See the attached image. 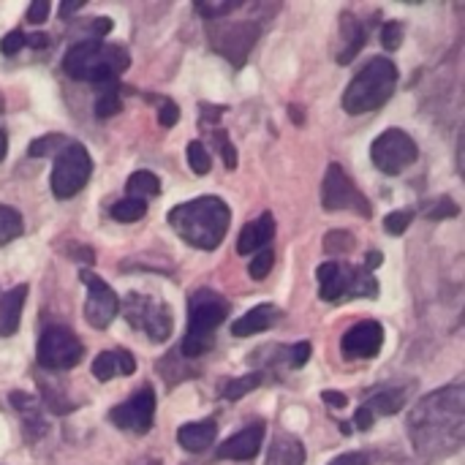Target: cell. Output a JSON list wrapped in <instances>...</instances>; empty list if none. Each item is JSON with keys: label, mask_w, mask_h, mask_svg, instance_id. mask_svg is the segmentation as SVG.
Listing matches in <instances>:
<instances>
[{"label": "cell", "mask_w": 465, "mask_h": 465, "mask_svg": "<svg viewBox=\"0 0 465 465\" xmlns=\"http://www.w3.org/2000/svg\"><path fill=\"white\" fill-rule=\"evenodd\" d=\"M417 455L428 460L447 458L460 450L465 433L463 387H447L428 395L409 420Z\"/></svg>", "instance_id": "6da1fadb"}, {"label": "cell", "mask_w": 465, "mask_h": 465, "mask_svg": "<svg viewBox=\"0 0 465 465\" xmlns=\"http://www.w3.org/2000/svg\"><path fill=\"white\" fill-rule=\"evenodd\" d=\"M232 223V210L218 196H199L169 210V226L193 248L215 251Z\"/></svg>", "instance_id": "7a4b0ae2"}, {"label": "cell", "mask_w": 465, "mask_h": 465, "mask_svg": "<svg viewBox=\"0 0 465 465\" xmlns=\"http://www.w3.org/2000/svg\"><path fill=\"white\" fill-rule=\"evenodd\" d=\"M128 65H131V54L120 44H104L98 38H84L79 44H71V49L63 57V71L71 79L93 82V84L114 82Z\"/></svg>", "instance_id": "3957f363"}, {"label": "cell", "mask_w": 465, "mask_h": 465, "mask_svg": "<svg viewBox=\"0 0 465 465\" xmlns=\"http://www.w3.org/2000/svg\"><path fill=\"white\" fill-rule=\"evenodd\" d=\"M398 87V65L387 57H373L346 87L343 109L349 114H365L381 109Z\"/></svg>", "instance_id": "277c9868"}, {"label": "cell", "mask_w": 465, "mask_h": 465, "mask_svg": "<svg viewBox=\"0 0 465 465\" xmlns=\"http://www.w3.org/2000/svg\"><path fill=\"white\" fill-rule=\"evenodd\" d=\"M229 302L210 292V289H202L191 297V316H188V332L180 343V351L183 357H202L204 351L213 349V341H215V330L226 322L229 316Z\"/></svg>", "instance_id": "5b68a950"}, {"label": "cell", "mask_w": 465, "mask_h": 465, "mask_svg": "<svg viewBox=\"0 0 465 465\" xmlns=\"http://www.w3.org/2000/svg\"><path fill=\"white\" fill-rule=\"evenodd\" d=\"M319 294L327 302H343L354 297H379V283L365 267L346 262H324L319 267Z\"/></svg>", "instance_id": "8992f818"}, {"label": "cell", "mask_w": 465, "mask_h": 465, "mask_svg": "<svg viewBox=\"0 0 465 465\" xmlns=\"http://www.w3.org/2000/svg\"><path fill=\"white\" fill-rule=\"evenodd\" d=\"M123 316L134 330H142L153 343H166L174 330V316L163 300H153L147 294H128L120 302Z\"/></svg>", "instance_id": "52a82bcc"}, {"label": "cell", "mask_w": 465, "mask_h": 465, "mask_svg": "<svg viewBox=\"0 0 465 465\" xmlns=\"http://www.w3.org/2000/svg\"><path fill=\"white\" fill-rule=\"evenodd\" d=\"M93 174V161L84 144L79 142H68L57 155H54V166H52V177H49V188L57 199H71L76 196L87 180Z\"/></svg>", "instance_id": "ba28073f"}, {"label": "cell", "mask_w": 465, "mask_h": 465, "mask_svg": "<svg viewBox=\"0 0 465 465\" xmlns=\"http://www.w3.org/2000/svg\"><path fill=\"white\" fill-rule=\"evenodd\" d=\"M207 35H210L213 49L221 52L234 68H240L248 60L259 38V25L253 19H240V22L215 19V22H207Z\"/></svg>", "instance_id": "9c48e42d"}, {"label": "cell", "mask_w": 465, "mask_h": 465, "mask_svg": "<svg viewBox=\"0 0 465 465\" xmlns=\"http://www.w3.org/2000/svg\"><path fill=\"white\" fill-rule=\"evenodd\" d=\"M82 354V341L63 324L46 327L35 349V360L44 371H71L74 365H79Z\"/></svg>", "instance_id": "30bf717a"}, {"label": "cell", "mask_w": 465, "mask_h": 465, "mask_svg": "<svg viewBox=\"0 0 465 465\" xmlns=\"http://www.w3.org/2000/svg\"><path fill=\"white\" fill-rule=\"evenodd\" d=\"M322 207L327 213H338V210H349L357 213L362 218L373 215L371 202L362 196V191L351 183V177L346 174V169L341 163H330L327 174H324V185H322Z\"/></svg>", "instance_id": "8fae6325"}, {"label": "cell", "mask_w": 465, "mask_h": 465, "mask_svg": "<svg viewBox=\"0 0 465 465\" xmlns=\"http://www.w3.org/2000/svg\"><path fill=\"white\" fill-rule=\"evenodd\" d=\"M417 155H420L417 142L401 128L384 131L371 147V161L384 174H401L403 169H409L417 161Z\"/></svg>", "instance_id": "7c38bea8"}, {"label": "cell", "mask_w": 465, "mask_h": 465, "mask_svg": "<svg viewBox=\"0 0 465 465\" xmlns=\"http://www.w3.org/2000/svg\"><path fill=\"white\" fill-rule=\"evenodd\" d=\"M79 281L87 289V302H84V319H87V324L95 327V330H106L114 322V316L120 313L117 294L112 292V286L104 278H98L90 270H79Z\"/></svg>", "instance_id": "4fadbf2b"}, {"label": "cell", "mask_w": 465, "mask_h": 465, "mask_svg": "<svg viewBox=\"0 0 465 465\" xmlns=\"http://www.w3.org/2000/svg\"><path fill=\"white\" fill-rule=\"evenodd\" d=\"M109 420H112V425H117L120 430L144 436V433L153 428V420H155V392H153V387L136 390L125 403L114 406V409L109 411Z\"/></svg>", "instance_id": "5bb4252c"}, {"label": "cell", "mask_w": 465, "mask_h": 465, "mask_svg": "<svg viewBox=\"0 0 465 465\" xmlns=\"http://www.w3.org/2000/svg\"><path fill=\"white\" fill-rule=\"evenodd\" d=\"M384 346V327L379 322H360L354 324L343 341H341V351L346 360H373Z\"/></svg>", "instance_id": "9a60e30c"}, {"label": "cell", "mask_w": 465, "mask_h": 465, "mask_svg": "<svg viewBox=\"0 0 465 465\" xmlns=\"http://www.w3.org/2000/svg\"><path fill=\"white\" fill-rule=\"evenodd\" d=\"M264 444V425H251L240 433H234L226 444L218 447V458L221 460H251L259 455Z\"/></svg>", "instance_id": "2e32d148"}, {"label": "cell", "mask_w": 465, "mask_h": 465, "mask_svg": "<svg viewBox=\"0 0 465 465\" xmlns=\"http://www.w3.org/2000/svg\"><path fill=\"white\" fill-rule=\"evenodd\" d=\"M272 234H275V218H272V213H264V215H259L256 221H251V223L242 226L240 240H237V253L248 256V253H253V251L270 248Z\"/></svg>", "instance_id": "e0dca14e"}, {"label": "cell", "mask_w": 465, "mask_h": 465, "mask_svg": "<svg viewBox=\"0 0 465 465\" xmlns=\"http://www.w3.org/2000/svg\"><path fill=\"white\" fill-rule=\"evenodd\" d=\"M136 371V360L131 351L125 349H112V351H101L93 362V376L98 381H112L117 376H131Z\"/></svg>", "instance_id": "ac0fdd59"}, {"label": "cell", "mask_w": 465, "mask_h": 465, "mask_svg": "<svg viewBox=\"0 0 465 465\" xmlns=\"http://www.w3.org/2000/svg\"><path fill=\"white\" fill-rule=\"evenodd\" d=\"M278 311H275V305H270V302H262V305H256L253 311H248L242 319H237L234 324H232V335L234 338H248V335H259V332H264V330H270L275 322H278Z\"/></svg>", "instance_id": "d6986e66"}, {"label": "cell", "mask_w": 465, "mask_h": 465, "mask_svg": "<svg viewBox=\"0 0 465 465\" xmlns=\"http://www.w3.org/2000/svg\"><path fill=\"white\" fill-rule=\"evenodd\" d=\"M25 297H27V286H25V283L8 289V292L0 297V338H8V335H14V332L19 330Z\"/></svg>", "instance_id": "ffe728a7"}, {"label": "cell", "mask_w": 465, "mask_h": 465, "mask_svg": "<svg viewBox=\"0 0 465 465\" xmlns=\"http://www.w3.org/2000/svg\"><path fill=\"white\" fill-rule=\"evenodd\" d=\"M362 44H365V27H362V22L357 19V16H351V14H343L341 16V49H338V63L341 65H349L354 57H357V52L362 49Z\"/></svg>", "instance_id": "44dd1931"}, {"label": "cell", "mask_w": 465, "mask_h": 465, "mask_svg": "<svg viewBox=\"0 0 465 465\" xmlns=\"http://www.w3.org/2000/svg\"><path fill=\"white\" fill-rule=\"evenodd\" d=\"M218 436V425L213 420H204V422H191V425H183L177 430V444L185 450V452H204Z\"/></svg>", "instance_id": "7402d4cb"}, {"label": "cell", "mask_w": 465, "mask_h": 465, "mask_svg": "<svg viewBox=\"0 0 465 465\" xmlns=\"http://www.w3.org/2000/svg\"><path fill=\"white\" fill-rule=\"evenodd\" d=\"M305 463V447L300 439L294 436H275L270 444V455H267V465H302Z\"/></svg>", "instance_id": "603a6c76"}, {"label": "cell", "mask_w": 465, "mask_h": 465, "mask_svg": "<svg viewBox=\"0 0 465 465\" xmlns=\"http://www.w3.org/2000/svg\"><path fill=\"white\" fill-rule=\"evenodd\" d=\"M403 403H406L403 390H384V392L373 395L362 409H368L371 417L376 420V417H392V414H398L403 409Z\"/></svg>", "instance_id": "cb8c5ba5"}, {"label": "cell", "mask_w": 465, "mask_h": 465, "mask_svg": "<svg viewBox=\"0 0 465 465\" xmlns=\"http://www.w3.org/2000/svg\"><path fill=\"white\" fill-rule=\"evenodd\" d=\"M125 193H128V199H139V202H144V199H150V196H158V193H161V180H158L153 172H147V169L134 172V174L128 177V183H125Z\"/></svg>", "instance_id": "d4e9b609"}, {"label": "cell", "mask_w": 465, "mask_h": 465, "mask_svg": "<svg viewBox=\"0 0 465 465\" xmlns=\"http://www.w3.org/2000/svg\"><path fill=\"white\" fill-rule=\"evenodd\" d=\"M22 232H25L22 215H19L14 207H5V204H0V245H8V242H14L16 237H22Z\"/></svg>", "instance_id": "484cf974"}, {"label": "cell", "mask_w": 465, "mask_h": 465, "mask_svg": "<svg viewBox=\"0 0 465 465\" xmlns=\"http://www.w3.org/2000/svg\"><path fill=\"white\" fill-rule=\"evenodd\" d=\"M147 215V204L139 202V199H120L112 204V218L120 221V223H134V221H142Z\"/></svg>", "instance_id": "4316f807"}, {"label": "cell", "mask_w": 465, "mask_h": 465, "mask_svg": "<svg viewBox=\"0 0 465 465\" xmlns=\"http://www.w3.org/2000/svg\"><path fill=\"white\" fill-rule=\"evenodd\" d=\"M262 381H264L262 373H248V376H240V379H234V381H226L223 390H221V395H223L226 401H240V398H245L248 392H253Z\"/></svg>", "instance_id": "83f0119b"}, {"label": "cell", "mask_w": 465, "mask_h": 465, "mask_svg": "<svg viewBox=\"0 0 465 465\" xmlns=\"http://www.w3.org/2000/svg\"><path fill=\"white\" fill-rule=\"evenodd\" d=\"M71 139H65L63 134H49V136H41V139H35L30 147H27V155H33V158H41V155H57L65 144H68Z\"/></svg>", "instance_id": "f1b7e54d"}, {"label": "cell", "mask_w": 465, "mask_h": 465, "mask_svg": "<svg viewBox=\"0 0 465 465\" xmlns=\"http://www.w3.org/2000/svg\"><path fill=\"white\" fill-rule=\"evenodd\" d=\"M354 237L349 232H327L324 237V251L330 256H343V253H351L354 251Z\"/></svg>", "instance_id": "f546056e"}, {"label": "cell", "mask_w": 465, "mask_h": 465, "mask_svg": "<svg viewBox=\"0 0 465 465\" xmlns=\"http://www.w3.org/2000/svg\"><path fill=\"white\" fill-rule=\"evenodd\" d=\"M185 155H188V166L193 169V174H207L210 172L213 161H210V153H207V147L202 142H191Z\"/></svg>", "instance_id": "4dcf8cb0"}, {"label": "cell", "mask_w": 465, "mask_h": 465, "mask_svg": "<svg viewBox=\"0 0 465 465\" xmlns=\"http://www.w3.org/2000/svg\"><path fill=\"white\" fill-rule=\"evenodd\" d=\"M123 109V101H120V95H117V90L109 84V87H104V93L98 95V101H95V114L98 117H112V114H117Z\"/></svg>", "instance_id": "1f68e13d"}, {"label": "cell", "mask_w": 465, "mask_h": 465, "mask_svg": "<svg viewBox=\"0 0 465 465\" xmlns=\"http://www.w3.org/2000/svg\"><path fill=\"white\" fill-rule=\"evenodd\" d=\"M242 3H193L196 14L204 16V22H215V19H223L226 14L237 11Z\"/></svg>", "instance_id": "d6a6232c"}, {"label": "cell", "mask_w": 465, "mask_h": 465, "mask_svg": "<svg viewBox=\"0 0 465 465\" xmlns=\"http://www.w3.org/2000/svg\"><path fill=\"white\" fill-rule=\"evenodd\" d=\"M272 262H275V253H272V248H264V251H259V253H256V259L248 264V272H251V278H256V281L267 278V275H270V270H272Z\"/></svg>", "instance_id": "836d02e7"}, {"label": "cell", "mask_w": 465, "mask_h": 465, "mask_svg": "<svg viewBox=\"0 0 465 465\" xmlns=\"http://www.w3.org/2000/svg\"><path fill=\"white\" fill-rule=\"evenodd\" d=\"M411 221H414V213L411 210H398V213H390L384 218V229L390 234H403L411 226Z\"/></svg>", "instance_id": "e575fe53"}, {"label": "cell", "mask_w": 465, "mask_h": 465, "mask_svg": "<svg viewBox=\"0 0 465 465\" xmlns=\"http://www.w3.org/2000/svg\"><path fill=\"white\" fill-rule=\"evenodd\" d=\"M381 44H384L390 52L398 49V46L403 44V22H398V19L387 22V25L381 27Z\"/></svg>", "instance_id": "d590c367"}, {"label": "cell", "mask_w": 465, "mask_h": 465, "mask_svg": "<svg viewBox=\"0 0 465 465\" xmlns=\"http://www.w3.org/2000/svg\"><path fill=\"white\" fill-rule=\"evenodd\" d=\"M213 136H215V144H218V150H221V158H223V163L229 166V169H234L237 166V150H234V144L229 142V136L218 128V131H213Z\"/></svg>", "instance_id": "8d00e7d4"}, {"label": "cell", "mask_w": 465, "mask_h": 465, "mask_svg": "<svg viewBox=\"0 0 465 465\" xmlns=\"http://www.w3.org/2000/svg\"><path fill=\"white\" fill-rule=\"evenodd\" d=\"M177 120H180V109H177V104L174 101H161V106H158V123L163 125V128H172V125H177Z\"/></svg>", "instance_id": "74e56055"}, {"label": "cell", "mask_w": 465, "mask_h": 465, "mask_svg": "<svg viewBox=\"0 0 465 465\" xmlns=\"http://www.w3.org/2000/svg\"><path fill=\"white\" fill-rule=\"evenodd\" d=\"M308 357H311V343H308V341H302V343L286 349V360H289L292 368H302V365L308 362Z\"/></svg>", "instance_id": "f35d334b"}, {"label": "cell", "mask_w": 465, "mask_h": 465, "mask_svg": "<svg viewBox=\"0 0 465 465\" xmlns=\"http://www.w3.org/2000/svg\"><path fill=\"white\" fill-rule=\"evenodd\" d=\"M25 46V33L22 30H11L8 35L0 38V52L3 54H16Z\"/></svg>", "instance_id": "ab89813d"}, {"label": "cell", "mask_w": 465, "mask_h": 465, "mask_svg": "<svg viewBox=\"0 0 465 465\" xmlns=\"http://www.w3.org/2000/svg\"><path fill=\"white\" fill-rule=\"evenodd\" d=\"M458 213H460V207H458L452 199L444 196V202H439V204L428 213V218H430V221H444V218H455Z\"/></svg>", "instance_id": "60d3db41"}, {"label": "cell", "mask_w": 465, "mask_h": 465, "mask_svg": "<svg viewBox=\"0 0 465 465\" xmlns=\"http://www.w3.org/2000/svg\"><path fill=\"white\" fill-rule=\"evenodd\" d=\"M49 8H52V5H49L46 0L33 3V5L27 8V22H35V25H38V22H44V19H46V14H49Z\"/></svg>", "instance_id": "b9f144b4"}, {"label": "cell", "mask_w": 465, "mask_h": 465, "mask_svg": "<svg viewBox=\"0 0 465 465\" xmlns=\"http://www.w3.org/2000/svg\"><path fill=\"white\" fill-rule=\"evenodd\" d=\"M373 422H376V420L371 417V411L360 406V409H357V414H354V428H357V430H371V428H373Z\"/></svg>", "instance_id": "7bdbcfd3"}, {"label": "cell", "mask_w": 465, "mask_h": 465, "mask_svg": "<svg viewBox=\"0 0 465 465\" xmlns=\"http://www.w3.org/2000/svg\"><path fill=\"white\" fill-rule=\"evenodd\" d=\"M330 465H368V458L362 452H346V455L335 458Z\"/></svg>", "instance_id": "ee69618b"}, {"label": "cell", "mask_w": 465, "mask_h": 465, "mask_svg": "<svg viewBox=\"0 0 465 465\" xmlns=\"http://www.w3.org/2000/svg\"><path fill=\"white\" fill-rule=\"evenodd\" d=\"M322 401L327 403V406H335V409H346V395H341V392H332V390H327V392H322Z\"/></svg>", "instance_id": "f6af8a7d"}, {"label": "cell", "mask_w": 465, "mask_h": 465, "mask_svg": "<svg viewBox=\"0 0 465 465\" xmlns=\"http://www.w3.org/2000/svg\"><path fill=\"white\" fill-rule=\"evenodd\" d=\"M46 44H49V35H46V33H30V35H25V46L44 49Z\"/></svg>", "instance_id": "bcb514c9"}, {"label": "cell", "mask_w": 465, "mask_h": 465, "mask_svg": "<svg viewBox=\"0 0 465 465\" xmlns=\"http://www.w3.org/2000/svg\"><path fill=\"white\" fill-rule=\"evenodd\" d=\"M365 262H368V264H365V270L371 272V270H376V267H381V262H384V256H381L379 251H371Z\"/></svg>", "instance_id": "7dc6e473"}, {"label": "cell", "mask_w": 465, "mask_h": 465, "mask_svg": "<svg viewBox=\"0 0 465 465\" xmlns=\"http://www.w3.org/2000/svg\"><path fill=\"white\" fill-rule=\"evenodd\" d=\"M79 8H82V3H63V5H60V16L65 19L68 14H74V11H79Z\"/></svg>", "instance_id": "c3c4849f"}, {"label": "cell", "mask_w": 465, "mask_h": 465, "mask_svg": "<svg viewBox=\"0 0 465 465\" xmlns=\"http://www.w3.org/2000/svg\"><path fill=\"white\" fill-rule=\"evenodd\" d=\"M5 147H8V139H5V134L0 131V161L5 158Z\"/></svg>", "instance_id": "681fc988"}]
</instances>
